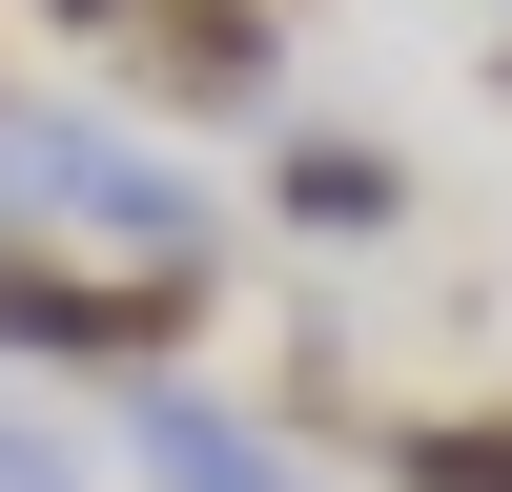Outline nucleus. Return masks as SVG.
<instances>
[{"label":"nucleus","mask_w":512,"mask_h":492,"mask_svg":"<svg viewBox=\"0 0 512 492\" xmlns=\"http://www.w3.org/2000/svg\"><path fill=\"white\" fill-rule=\"evenodd\" d=\"M123 82H144V123H246L267 103V0H144Z\"/></svg>","instance_id":"nucleus-1"},{"label":"nucleus","mask_w":512,"mask_h":492,"mask_svg":"<svg viewBox=\"0 0 512 492\" xmlns=\"http://www.w3.org/2000/svg\"><path fill=\"white\" fill-rule=\"evenodd\" d=\"M267 205L328 226V246H369V226H410V164L369 144V123H287V144H267Z\"/></svg>","instance_id":"nucleus-2"},{"label":"nucleus","mask_w":512,"mask_h":492,"mask_svg":"<svg viewBox=\"0 0 512 492\" xmlns=\"http://www.w3.org/2000/svg\"><path fill=\"white\" fill-rule=\"evenodd\" d=\"M144 472H185V492H287V451L226 431V410H185V390H144Z\"/></svg>","instance_id":"nucleus-3"},{"label":"nucleus","mask_w":512,"mask_h":492,"mask_svg":"<svg viewBox=\"0 0 512 492\" xmlns=\"http://www.w3.org/2000/svg\"><path fill=\"white\" fill-rule=\"evenodd\" d=\"M390 492H512V410H410V431H390Z\"/></svg>","instance_id":"nucleus-4"},{"label":"nucleus","mask_w":512,"mask_h":492,"mask_svg":"<svg viewBox=\"0 0 512 492\" xmlns=\"http://www.w3.org/2000/svg\"><path fill=\"white\" fill-rule=\"evenodd\" d=\"M41 21H62V41H123V21H144V0H41Z\"/></svg>","instance_id":"nucleus-5"},{"label":"nucleus","mask_w":512,"mask_h":492,"mask_svg":"<svg viewBox=\"0 0 512 492\" xmlns=\"http://www.w3.org/2000/svg\"><path fill=\"white\" fill-rule=\"evenodd\" d=\"M267 21H287V0H267Z\"/></svg>","instance_id":"nucleus-6"}]
</instances>
